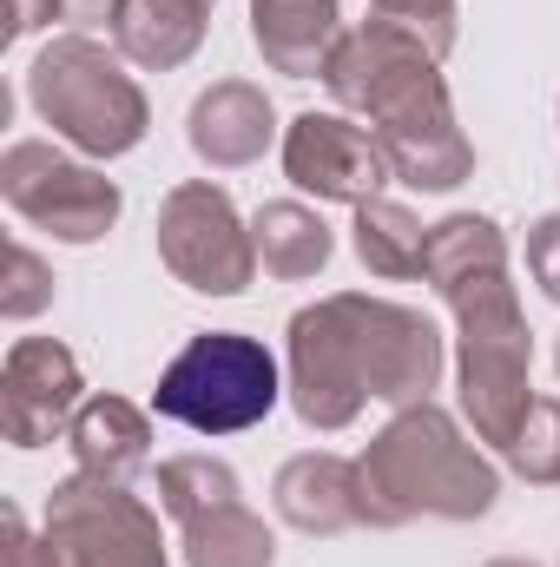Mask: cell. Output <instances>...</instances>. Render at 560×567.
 Instances as JSON below:
<instances>
[{
  "label": "cell",
  "instance_id": "cell-1",
  "mask_svg": "<svg viewBox=\"0 0 560 567\" xmlns=\"http://www.w3.org/2000/svg\"><path fill=\"white\" fill-rule=\"evenodd\" d=\"M448 350L442 330L390 297L363 290H330L303 303L283 330V396L303 429H350L363 403L409 410L442 390Z\"/></svg>",
  "mask_w": 560,
  "mask_h": 567
},
{
  "label": "cell",
  "instance_id": "cell-2",
  "mask_svg": "<svg viewBox=\"0 0 560 567\" xmlns=\"http://www.w3.org/2000/svg\"><path fill=\"white\" fill-rule=\"evenodd\" d=\"M336 113L370 120V133L390 158V178L409 192H455L475 178V145L455 126V100L442 80V60L416 33L390 20H356L323 73Z\"/></svg>",
  "mask_w": 560,
  "mask_h": 567
},
{
  "label": "cell",
  "instance_id": "cell-3",
  "mask_svg": "<svg viewBox=\"0 0 560 567\" xmlns=\"http://www.w3.org/2000/svg\"><path fill=\"white\" fill-rule=\"evenodd\" d=\"M363 482V528H409V522H481L501 502V468L468 442L462 423L428 396L396 410L356 455Z\"/></svg>",
  "mask_w": 560,
  "mask_h": 567
},
{
  "label": "cell",
  "instance_id": "cell-4",
  "mask_svg": "<svg viewBox=\"0 0 560 567\" xmlns=\"http://www.w3.org/2000/svg\"><path fill=\"white\" fill-rule=\"evenodd\" d=\"M442 303L455 310V390H462V416L475 429V442L508 449L515 429L535 403V330L521 317V297L508 271L468 278L442 290Z\"/></svg>",
  "mask_w": 560,
  "mask_h": 567
},
{
  "label": "cell",
  "instance_id": "cell-5",
  "mask_svg": "<svg viewBox=\"0 0 560 567\" xmlns=\"http://www.w3.org/2000/svg\"><path fill=\"white\" fill-rule=\"evenodd\" d=\"M27 100L53 126V140H66L80 158H126L152 133V106H145L139 80L93 33L46 40L40 60L27 66Z\"/></svg>",
  "mask_w": 560,
  "mask_h": 567
},
{
  "label": "cell",
  "instance_id": "cell-6",
  "mask_svg": "<svg viewBox=\"0 0 560 567\" xmlns=\"http://www.w3.org/2000/svg\"><path fill=\"white\" fill-rule=\"evenodd\" d=\"M283 396L278 357L245 330H198L152 390V410L165 423H185L191 435H238L258 429Z\"/></svg>",
  "mask_w": 560,
  "mask_h": 567
},
{
  "label": "cell",
  "instance_id": "cell-7",
  "mask_svg": "<svg viewBox=\"0 0 560 567\" xmlns=\"http://www.w3.org/2000/svg\"><path fill=\"white\" fill-rule=\"evenodd\" d=\"M0 198L20 225L53 231L60 245H100L126 212L120 185L93 158H66L46 140H13L0 152Z\"/></svg>",
  "mask_w": 560,
  "mask_h": 567
},
{
  "label": "cell",
  "instance_id": "cell-8",
  "mask_svg": "<svg viewBox=\"0 0 560 567\" xmlns=\"http://www.w3.org/2000/svg\"><path fill=\"white\" fill-rule=\"evenodd\" d=\"M158 265L198 297H245L258 278V238L238 218L231 192L211 178H185L158 205Z\"/></svg>",
  "mask_w": 560,
  "mask_h": 567
},
{
  "label": "cell",
  "instance_id": "cell-9",
  "mask_svg": "<svg viewBox=\"0 0 560 567\" xmlns=\"http://www.w3.org/2000/svg\"><path fill=\"white\" fill-rule=\"evenodd\" d=\"M46 542L60 567H172L158 515L126 482H100L73 468L46 495Z\"/></svg>",
  "mask_w": 560,
  "mask_h": 567
},
{
  "label": "cell",
  "instance_id": "cell-10",
  "mask_svg": "<svg viewBox=\"0 0 560 567\" xmlns=\"http://www.w3.org/2000/svg\"><path fill=\"white\" fill-rule=\"evenodd\" d=\"M283 178L317 205H370L390 185V158L350 113H297L283 126Z\"/></svg>",
  "mask_w": 560,
  "mask_h": 567
},
{
  "label": "cell",
  "instance_id": "cell-11",
  "mask_svg": "<svg viewBox=\"0 0 560 567\" xmlns=\"http://www.w3.org/2000/svg\"><path fill=\"white\" fill-rule=\"evenodd\" d=\"M86 403V377L80 357L53 337H20L7 350L0 370V429L13 449H46L53 435H66Z\"/></svg>",
  "mask_w": 560,
  "mask_h": 567
},
{
  "label": "cell",
  "instance_id": "cell-12",
  "mask_svg": "<svg viewBox=\"0 0 560 567\" xmlns=\"http://www.w3.org/2000/svg\"><path fill=\"white\" fill-rule=\"evenodd\" d=\"M271 140H278V106H271V93L251 86V80H211V86L191 100V113H185V145H191V158L211 165V172H245V165H258V158L271 152Z\"/></svg>",
  "mask_w": 560,
  "mask_h": 567
},
{
  "label": "cell",
  "instance_id": "cell-13",
  "mask_svg": "<svg viewBox=\"0 0 560 567\" xmlns=\"http://www.w3.org/2000/svg\"><path fill=\"white\" fill-rule=\"evenodd\" d=\"M271 508H278L283 528L323 542V535H343V528H363V482H356V462L330 455V449H310V455H290L271 482Z\"/></svg>",
  "mask_w": 560,
  "mask_h": 567
},
{
  "label": "cell",
  "instance_id": "cell-14",
  "mask_svg": "<svg viewBox=\"0 0 560 567\" xmlns=\"http://www.w3.org/2000/svg\"><path fill=\"white\" fill-rule=\"evenodd\" d=\"M343 33V0H251V47L283 80H323Z\"/></svg>",
  "mask_w": 560,
  "mask_h": 567
},
{
  "label": "cell",
  "instance_id": "cell-15",
  "mask_svg": "<svg viewBox=\"0 0 560 567\" xmlns=\"http://www.w3.org/2000/svg\"><path fill=\"white\" fill-rule=\"evenodd\" d=\"M211 0H126L113 20V53L145 73H172L205 47Z\"/></svg>",
  "mask_w": 560,
  "mask_h": 567
},
{
  "label": "cell",
  "instance_id": "cell-16",
  "mask_svg": "<svg viewBox=\"0 0 560 567\" xmlns=\"http://www.w3.org/2000/svg\"><path fill=\"white\" fill-rule=\"evenodd\" d=\"M66 442H73V462L86 475L126 482V488L139 482V468L152 462V423H145L139 403H126V396H86L73 429H66Z\"/></svg>",
  "mask_w": 560,
  "mask_h": 567
},
{
  "label": "cell",
  "instance_id": "cell-17",
  "mask_svg": "<svg viewBox=\"0 0 560 567\" xmlns=\"http://www.w3.org/2000/svg\"><path fill=\"white\" fill-rule=\"evenodd\" d=\"M251 238H258V271L278 278V284L317 278V271L336 258V231L323 225V212H310V205H297V198H271V205H258Z\"/></svg>",
  "mask_w": 560,
  "mask_h": 567
},
{
  "label": "cell",
  "instance_id": "cell-18",
  "mask_svg": "<svg viewBox=\"0 0 560 567\" xmlns=\"http://www.w3.org/2000/svg\"><path fill=\"white\" fill-rule=\"evenodd\" d=\"M488 271H508V238L495 218L481 212H455L442 225H428V258H422V284L442 297L468 278H488Z\"/></svg>",
  "mask_w": 560,
  "mask_h": 567
},
{
  "label": "cell",
  "instance_id": "cell-19",
  "mask_svg": "<svg viewBox=\"0 0 560 567\" xmlns=\"http://www.w3.org/2000/svg\"><path fill=\"white\" fill-rule=\"evenodd\" d=\"M350 245H356L370 278L409 284V278H422V258H428V225L409 205H396V198H370V205H356Z\"/></svg>",
  "mask_w": 560,
  "mask_h": 567
},
{
  "label": "cell",
  "instance_id": "cell-20",
  "mask_svg": "<svg viewBox=\"0 0 560 567\" xmlns=\"http://www.w3.org/2000/svg\"><path fill=\"white\" fill-rule=\"evenodd\" d=\"M178 555H185V567H278V535L265 528V515L231 502V508H211V515L185 522Z\"/></svg>",
  "mask_w": 560,
  "mask_h": 567
},
{
  "label": "cell",
  "instance_id": "cell-21",
  "mask_svg": "<svg viewBox=\"0 0 560 567\" xmlns=\"http://www.w3.org/2000/svg\"><path fill=\"white\" fill-rule=\"evenodd\" d=\"M231 502H245L231 462H218V455H172V462H158V508L178 528L211 515V508H231Z\"/></svg>",
  "mask_w": 560,
  "mask_h": 567
},
{
  "label": "cell",
  "instance_id": "cell-22",
  "mask_svg": "<svg viewBox=\"0 0 560 567\" xmlns=\"http://www.w3.org/2000/svg\"><path fill=\"white\" fill-rule=\"evenodd\" d=\"M501 455H508V468L528 488H554L560 482V396H535L521 429H515V442Z\"/></svg>",
  "mask_w": 560,
  "mask_h": 567
},
{
  "label": "cell",
  "instance_id": "cell-23",
  "mask_svg": "<svg viewBox=\"0 0 560 567\" xmlns=\"http://www.w3.org/2000/svg\"><path fill=\"white\" fill-rule=\"evenodd\" d=\"M370 13L403 27V33H416L435 60H448L455 40H462V0H370Z\"/></svg>",
  "mask_w": 560,
  "mask_h": 567
},
{
  "label": "cell",
  "instance_id": "cell-24",
  "mask_svg": "<svg viewBox=\"0 0 560 567\" xmlns=\"http://www.w3.org/2000/svg\"><path fill=\"white\" fill-rule=\"evenodd\" d=\"M53 265L40 258V251H27V245H13L7 251V284H0V317H13V323H27V317H40L46 303H53Z\"/></svg>",
  "mask_w": 560,
  "mask_h": 567
},
{
  "label": "cell",
  "instance_id": "cell-25",
  "mask_svg": "<svg viewBox=\"0 0 560 567\" xmlns=\"http://www.w3.org/2000/svg\"><path fill=\"white\" fill-rule=\"evenodd\" d=\"M528 278L541 284L548 303H560V212L528 225Z\"/></svg>",
  "mask_w": 560,
  "mask_h": 567
},
{
  "label": "cell",
  "instance_id": "cell-26",
  "mask_svg": "<svg viewBox=\"0 0 560 567\" xmlns=\"http://www.w3.org/2000/svg\"><path fill=\"white\" fill-rule=\"evenodd\" d=\"M0 535H7V567H60L53 542H46V535H33V528H27V515H20L13 502L0 508Z\"/></svg>",
  "mask_w": 560,
  "mask_h": 567
},
{
  "label": "cell",
  "instance_id": "cell-27",
  "mask_svg": "<svg viewBox=\"0 0 560 567\" xmlns=\"http://www.w3.org/2000/svg\"><path fill=\"white\" fill-rule=\"evenodd\" d=\"M120 7H126V0H60V20H66L73 33H93V27H113Z\"/></svg>",
  "mask_w": 560,
  "mask_h": 567
},
{
  "label": "cell",
  "instance_id": "cell-28",
  "mask_svg": "<svg viewBox=\"0 0 560 567\" xmlns=\"http://www.w3.org/2000/svg\"><path fill=\"white\" fill-rule=\"evenodd\" d=\"M53 20H60V0H13L7 33H13V40H27V33H40V27H53Z\"/></svg>",
  "mask_w": 560,
  "mask_h": 567
},
{
  "label": "cell",
  "instance_id": "cell-29",
  "mask_svg": "<svg viewBox=\"0 0 560 567\" xmlns=\"http://www.w3.org/2000/svg\"><path fill=\"white\" fill-rule=\"evenodd\" d=\"M488 567H535V561H521V555H501V561H488Z\"/></svg>",
  "mask_w": 560,
  "mask_h": 567
},
{
  "label": "cell",
  "instance_id": "cell-30",
  "mask_svg": "<svg viewBox=\"0 0 560 567\" xmlns=\"http://www.w3.org/2000/svg\"><path fill=\"white\" fill-rule=\"evenodd\" d=\"M554 370H560V343H554Z\"/></svg>",
  "mask_w": 560,
  "mask_h": 567
}]
</instances>
